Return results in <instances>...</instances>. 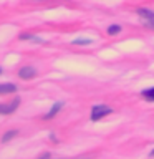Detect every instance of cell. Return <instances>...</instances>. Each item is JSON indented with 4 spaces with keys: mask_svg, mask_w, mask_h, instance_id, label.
<instances>
[{
    "mask_svg": "<svg viewBox=\"0 0 154 159\" xmlns=\"http://www.w3.org/2000/svg\"><path fill=\"white\" fill-rule=\"evenodd\" d=\"M17 134H18V131H13V129H12V131H7V133L2 136V143H8L10 139H13Z\"/></svg>",
    "mask_w": 154,
    "mask_h": 159,
    "instance_id": "obj_7",
    "label": "cell"
},
{
    "mask_svg": "<svg viewBox=\"0 0 154 159\" xmlns=\"http://www.w3.org/2000/svg\"><path fill=\"white\" fill-rule=\"evenodd\" d=\"M75 43H84L86 45V43H89V40H75Z\"/></svg>",
    "mask_w": 154,
    "mask_h": 159,
    "instance_id": "obj_10",
    "label": "cell"
},
{
    "mask_svg": "<svg viewBox=\"0 0 154 159\" xmlns=\"http://www.w3.org/2000/svg\"><path fill=\"white\" fill-rule=\"evenodd\" d=\"M35 75H37V70H35L33 66H22L18 71V76L22 80H32Z\"/></svg>",
    "mask_w": 154,
    "mask_h": 159,
    "instance_id": "obj_3",
    "label": "cell"
},
{
    "mask_svg": "<svg viewBox=\"0 0 154 159\" xmlns=\"http://www.w3.org/2000/svg\"><path fill=\"white\" fill-rule=\"evenodd\" d=\"M138 13L141 18H144V22H146L147 27L154 30V12H151V10H147V8H139Z\"/></svg>",
    "mask_w": 154,
    "mask_h": 159,
    "instance_id": "obj_2",
    "label": "cell"
},
{
    "mask_svg": "<svg viewBox=\"0 0 154 159\" xmlns=\"http://www.w3.org/2000/svg\"><path fill=\"white\" fill-rule=\"evenodd\" d=\"M38 159H50V154H43V156H40Z\"/></svg>",
    "mask_w": 154,
    "mask_h": 159,
    "instance_id": "obj_11",
    "label": "cell"
},
{
    "mask_svg": "<svg viewBox=\"0 0 154 159\" xmlns=\"http://www.w3.org/2000/svg\"><path fill=\"white\" fill-rule=\"evenodd\" d=\"M119 30H121L119 25H111V27L108 28V33L109 35H116V33H119Z\"/></svg>",
    "mask_w": 154,
    "mask_h": 159,
    "instance_id": "obj_9",
    "label": "cell"
},
{
    "mask_svg": "<svg viewBox=\"0 0 154 159\" xmlns=\"http://www.w3.org/2000/svg\"><path fill=\"white\" fill-rule=\"evenodd\" d=\"M60 109H61V103H57L52 109H50V113L47 114V116H45V119H52V118L55 116V114H57V113L60 111Z\"/></svg>",
    "mask_w": 154,
    "mask_h": 159,
    "instance_id": "obj_6",
    "label": "cell"
},
{
    "mask_svg": "<svg viewBox=\"0 0 154 159\" xmlns=\"http://www.w3.org/2000/svg\"><path fill=\"white\" fill-rule=\"evenodd\" d=\"M17 86L13 83H2L0 84V94H8V93H15Z\"/></svg>",
    "mask_w": 154,
    "mask_h": 159,
    "instance_id": "obj_5",
    "label": "cell"
},
{
    "mask_svg": "<svg viewBox=\"0 0 154 159\" xmlns=\"http://www.w3.org/2000/svg\"><path fill=\"white\" fill-rule=\"evenodd\" d=\"M143 96L146 98V99H149V101H154V88L146 89V91H143Z\"/></svg>",
    "mask_w": 154,
    "mask_h": 159,
    "instance_id": "obj_8",
    "label": "cell"
},
{
    "mask_svg": "<svg viewBox=\"0 0 154 159\" xmlns=\"http://www.w3.org/2000/svg\"><path fill=\"white\" fill-rule=\"evenodd\" d=\"M0 73H2V70H0Z\"/></svg>",
    "mask_w": 154,
    "mask_h": 159,
    "instance_id": "obj_13",
    "label": "cell"
},
{
    "mask_svg": "<svg viewBox=\"0 0 154 159\" xmlns=\"http://www.w3.org/2000/svg\"><path fill=\"white\" fill-rule=\"evenodd\" d=\"M111 111H113V109L108 108L106 104H96V106H93V109H91V119H93V121H98V119L108 116Z\"/></svg>",
    "mask_w": 154,
    "mask_h": 159,
    "instance_id": "obj_1",
    "label": "cell"
},
{
    "mask_svg": "<svg viewBox=\"0 0 154 159\" xmlns=\"http://www.w3.org/2000/svg\"><path fill=\"white\" fill-rule=\"evenodd\" d=\"M18 103H20V99L17 98L13 103H10V104H0V114H10V113H13L15 109H17Z\"/></svg>",
    "mask_w": 154,
    "mask_h": 159,
    "instance_id": "obj_4",
    "label": "cell"
},
{
    "mask_svg": "<svg viewBox=\"0 0 154 159\" xmlns=\"http://www.w3.org/2000/svg\"><path fill=\"white\" fill-rule=\"evenodd\" d=\"M151 156H152V157H154V149H152V151H151Z\"/></svg>",
    "mask_w": 154,
    "mask_h": 159,
    "instance_id": "obj_12",
    "label": "cell"
}]
</instances>
